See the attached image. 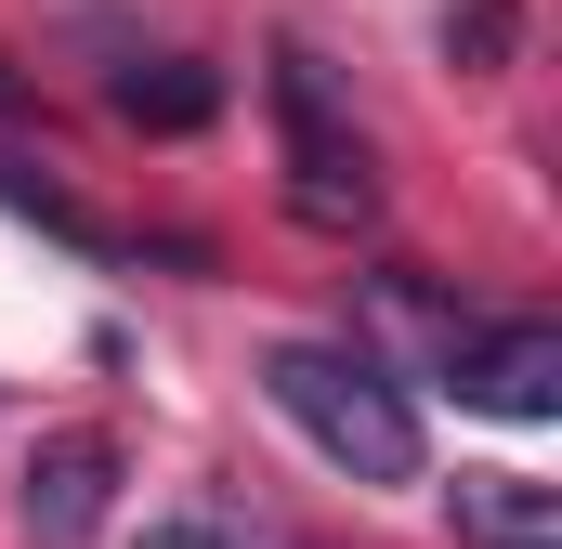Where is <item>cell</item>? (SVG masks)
Masks as SVG:
<instances>
[{"instance_id": "1", "label": "cell", "mask_w": 562, "mask_h": 549, "mask_svg": "<svg viewBox=\"0 0 562 549\" xmlns=\"http://www.w3.org/2000/svg\"><path fill=\"white\" fill-rule=\"evenodd\" d=\"M262 393H276V418L327 458V471H353V484H419V406H406V380H393L367 340H276V354H262Z\"/></svg>"}, {"instance_id": "2", "label": "cell", "mask_w": 562, "mask_h": 549, "mask_svg": "<svg viewBox=\"0 0 562 549\" xmlns=\"http://www.w3.org/2000/svg\"><path fill=\"white\" fill-rule=\"evenodd\" d=\"M276 144H288V210L301 223H327V236H353L367 210H380V157L353 132V105L327 92V66L276 40Z\"/></svg>"}, {"instance_id": "3", "label": "cell", "mask_w": 562, "mask_h": 549, "mask_svg": "<svg viewBox=\"0 0 562 549\" xmlns=\"http://www.w3.org/2000/svg\"><path fill=\"white\" fill-rule=\"evenodd\" d=\"M431 380H445L458 406H484V418H562V327H537V314L484 327V314H471Z\"/></svg>"}, {"instance_id": "4", "label": "cell", "mask_w": 562, "mask_h": 549, "mask_svg": "<svg viewBox=\"0 0 562 549\" xmlns=\"http://www.w3.org/2000/svg\"><path fill=\"white\" fill-rule=\"evenodd\" d=\"M13 511H26V537H40V549H92V537H105V511H119V445H105V432H40Z\"/></svg>"}, {"instance_id": "5", "label": "cell", "mask_w": 562, "mask_h": 549, "mask_svg": "<svg viewBox=\"0 0 562 549\" xmlns=\"http://www.w3.org/2000/svg\"><path fill=\"white\" fill-rule=\"evenodd\" d=\"M105 105H119L132 132H210V105H223V79H210L196 53H119V79H105Z\"/></svg>"}, {"instance_id": "6", "label": "cell", "mask_w": 562, "mask_h": 549, "mask_svg": "<svg viewBox=\"0 0 562 549\" xmlns=\"http://www.w3.org/2000/svg\"><path fill=\"white\" fill-rule=\"evenodd\" d=\"M458 537L484 549H562V497L524 471H458Z\"/></svg>"}, {"instance_id": "7", "label": "cell", "mask_w": 562, "mask_h": 549, "mask_svg": "<svg viewBox=\"0 0 562 549\" xmlns=\"http://www.w3.org/2000/svg\"><path fill=\"white\" fill-rule=\"evenodd\" d=\"M0 210H13V223H40V236H66L79 262H119V236H105V223H92V210H79L40 157H0Z\"/></svg>"}, {"instance_id": "8", "label": "cell", "mask_w": 562, "mask_h": 549, "mask_svg": "<svg viewBox=\"0 0 562 549\" xmlns=\"http://www.w3.org/2000/svg\"><path fill=\"white\" fill-rule=\"evenodd\" d=\"M445 53L458 66H510V0H445Z\"/></svg>"}, {"instance_id": "9", "label": "cell", "mask_w": 562, "mask_h": 549, "mask_svg": "<svg viewBox=\"0 0 562 549\" xmlns=\"http://www.w3.org/2000/svg\"><path fill=\"white\" fill-rule=\"evenodd\" d=\"M0 105H13V66H0Z\"/></svg>"}]
</instances>
